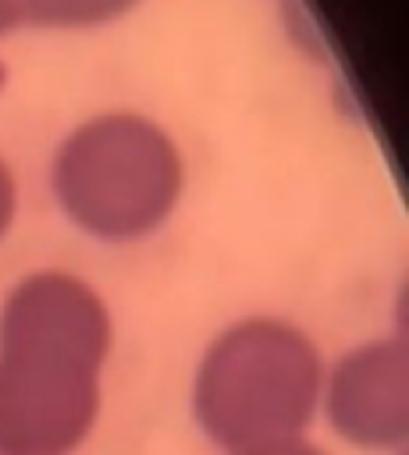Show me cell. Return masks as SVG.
Returning a JSON list of instances; mask_svg holds the SVG:
<instances>
[{"mask_svg":"<svg viewBox=\"0 0 409 455\" xmlns=\"http://www.w3.org/2000/svg\"><path fill=\"white\" fill-rule=\"evenodd\" d=\"M28 21V0H0V36H11Z\"/></svg>","mask_w":409,"mask_h":455,"instance_id":"obj_9","label":"cell"},{"mask_svg":"<svg viewBox=\"0 0 409 455\" xmlns=\"http://www.w3.org/2000/svg\"><path fill=\"white\" fill-rule=\"evenodd\" d=\"M60 213L96 242H139L167 224L185 192L178 142L149 117L110 110L82 121L53 153Z\"/></svg>","mask_w":409,"mask_h":455,"instance_id":"obj_2","label":"cell"},{"mask_svg":"<svg viewBox=\"0 0 409 455\" xmlns=\"http://www.w3.org/2000/svg\"><path fill=\"white\" fill-rule=\"evenodd\" d=\"M110 345L114 323L103 295L68 270L21 277L0 306V352L64 359L100 373Z\"/></svg>","mask_w":409,"mask_h":455,"instance_id":"obj_4","label":"cell"},{"mask_svg":"<svg viewBox=\"0 0 409 455\" xmlns=\"http://www.w3.org/2000/svg\"><path fill=\"white\" fill-rule=\"evenodd\" d=\"M324 359L309 334L277 316L224 327L192 380V416L228 455L295 441L320 412Z\"/></svg>","mask_w":409,"mask_h":455,"instance_id":"obj_1","label":"cell"},{"mask_svg":"<svg viewBox=\"0 0 409 455\" xmlns=\"http://www.w3.org/2000/svg\"><path fill=\"white\" fill-rule=\"evenodd\" d=\"M100 373L0 352V455H71L96 427Z\"/></svg>","mask_w":409,"mask_h":455,"instance_id":"obj_3","label":"cell"},{"mask_svg":"<svg viewBox=\"0 0 409 455\" xmlns=\"http://www.w3.org/2000/svg\"><path fill=\"white\" fill-rule=\"evenodd\" d=\"M320 409L331 430L366 451H398L409 437V352L377 338L324 370Z\"/></svg>","mask_w":409,"mask_h":455,"instance_id":"obj_5","label":"cell"},{"mask_svg":"<svg viewBox=\"0 0 409 455\" xmlns=\"http://www.w3.org/2000/svg\"><path fill=\"white\" fill-rule=\"evenodd\" d=\"M139 0H28V21L46 28H96L124 18Z\"/></svg>","mask_w":409,"mask_h":455,"instance_id":"obj_6","label":"cell"},{"mask_svg":"<svg viewBox=\"0 0 409 455\" xmlns=\"http://www.w3.org/2000/svg\"><path fill=\"white\" fill-rule=\"evenodd\" d=\"M14 213H18V181H14L11 167H7L4 156H0V238L11 231Z\"/></svg>","mask_w":409,"mask_h":455,"instance_id":"obj_7","label":"cell"},{"mask_svg":"<svg viewBox=\"0 0 409 455\" xmlns=\"http://www.w3.org/2000/svg\"><path fill=\"white\" fill-rule=\"evenodd\" d=\"M235 455H327V451L295 437V441H277V444H263V448H249V451H235Z\"/></svg>","mask_w":409,"mask_h":455,"instance_id":"obj_8","label":"cell"}]
</instances>
